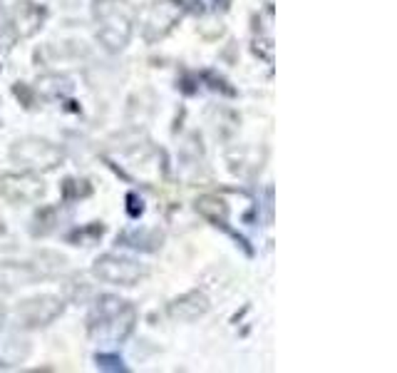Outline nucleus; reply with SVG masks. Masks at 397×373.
<instances>
[{"mask_svg": "<svg viewBox=\"0 0 397 373\" xmlns=\"http://www.w3.org/2000/svg\"><path fill=\"white\" fill-rule=\"evenodd\" d=\"M137 326V309L127 299L115 294L97 296L87 313V334L92 341L104 346L124 343L134 334Z\"/></svg>", "mask_w": 397, "mask_h": 373, "instance_id": "f257e3e1", "label": "nucleus"}, {"mask_svg": "<svg viewBox=\"0 0 397 373\" xmlns=\"http://www.w3.org/2000/svg\"><path fill=\"white\" fill-rule=\"evenodd\" d=\"M95 23L97 40L109 53H120L132 40L134 20L124 0H95Z\"/></svg>", "mask_w": 397, "mask_h": 373, "instance_id": "f03ea898", "label": "nucleus"}, {"mask_svg": "<svg viewBox=\"0 0 397 373\" xmlns=\"http://www.w3.org/2000/svg\"><path fill=\"white\" fill-rule=\"evenodd\" d=\"M10 159L20 170L42 174V172L57 170V167L65 162V152H62V147H57L55 142L45 140V137L28 135V137H20L18 142H12Z\"/></svg>", "mask_w": 397, "mask_h": 373, "instance_id": "7ed1b4c3", "label": "nucleus"}, {"mask_svg": "<svg viewBox=\"0 0 397 373\" xmlns=\"http://www.w3.org/2000/svg\"><path fill=\"white\" fill-rule=\"evenodd\" d=\"M181 3L176 6L174 0H157V3H147L142 10L137 12L139 33L145 37V43H159L169 33L174 30V25L181 20Z\"/></svg>", "mask_w": 397, "mask_h": 373, "instance_id": "20e7f679", "label": "nucleus"}, {"mask_svg": "<svg viewBox=\"0 0 397 373\" xmlns=\"http://www.w3.org/2000/svg\"><path fill=\"white\" fill-rule=\"evenodd\" d=\"M92 274L104 284L112 286H137L142 279H147L149 269L145 264H139L132 257H122V254H102L92 264Z\"/></svg>", "mask_w": 397, "mask_h": 373, "instance_id": "39448f33", "label": "nucleus"}, {"mask_svg": "<svg viewBox=\"0 0 397 373\" xmlns=\"http://www.w3.org/2000/svg\"><path fill=\"white\" fill-rule=\"evenodd\" d=\"M65 311V299L55 294H35L23 299L15 306V321H18L20 329L25 331H35V329H45L53 321L62 316Z\"/></svg>", "mask_w": 397, "mask_h": 373, "instance_id": "423d86ee", "label": "nucleus"}, {"mask_svg": "<svg viewBox=\"0 0 397 373\" xmlns=\"http://www.w3.org/2000/svg\"><path fill=\"white\" fill-rule=\"evenodd\" d=\"M0 197L12 207L35 204L45 197V182L37 172H6L0 174Z\"/></svg>", "mask_w": 397, "mask_h": 373, "instance_id": "0eeeda50", "label": "nucleus"}, {"mask_svg": "<svg viewBox=\"0 0 397 373\" xmlns=\"http://www.w3.org/2000/svg\"><path fill=\"white\" fill-rule=\"evenodd\" d=\"M45 18H48V12H45L42 6H37L33 0H20V3H15V8L8 12L6 28L12 33V37L25 40V37H33L40 30Z\"/></svg>", "mask_w": 397, "mask_h": 373, "instance_id": "6e6552de", "label": "nucleus"}, {"mask_svg": "<svg viewBox=\"0 0 397 373\" xmlns=\"http://www.w3.org/2000/svg\"><path fill=\"white\" fill-rule=\"evenodd\" d=\"M30 356V341L15 329L0 324V368H15Z\"/></svg>", "mask_w": 397, "mask_h": 373, "instance_id": "1a4fd4ad", "label": "nucleus"}, {"mask_svg": "<svg viewBox=\"0 0 397 373\" xmlns=\"http://www.w3.org/2000/svg\"><path fill=\"white\" fill-rule=\"evenodd\" d=\"M209 299H206L204 291H187V294L176 296L174 301H169L167 313L172 321H184V324H192L198 321L201 316H206L209 311Z\"/></svg>", "mask_w": 397, "mask_h": 373, "instance_id": "9d476101", "label": "nucleus"}, {"mask_svg": "<svg viewBox=\"0 0 397 373\" xmlns=\"http://www.w3.org/2000/svg\"><path fill=\"white\" fill-rule=\"evenodd\" d=\"M35 282L40 276L30 262H0V294H12Z\"/></svg>", "mask_w": 397, "mask_h": 373, "instance_id": "9b49d317", "label": "nucleus"}, {"mask_svg": "<svg viewBox=\"0 0 397 373\" xmlns=\"http://www.w3.org/2000/svg\"><path fill=\"white\" fill-rule=\"evenodd\" d=\"M117 244L127 246V249L134 251H159L164 244V232L157 226H132V229H124V232L117 237Z\"/></svg>", "mask_w": 397, "mask_h": 373, "instance_id": "f8f14e48", "label": "nucleus"}, {"mask_svg": "<svg viewBox=\"0 0 397 373\" xmlns=\"http://www.w3.org/2000/svg\"><path fill=\"white\" fill-rule=\"evenodd\" d=\"M30 264L35 266L40 282L42 279H55V276H60L62 271L67 269V259L62 257V254H57V251H50V249L37 251Z\"/></svg>", "mask_w": 397, "mask_h": 373, "instance_id": "ddd939ff", "label": "nucleus"}, {"mask_svg": "<svg viewBox=\"0 0 397 373\" xmlns=\"http://www.w3.org/2000/svg\"><path fill=\"white\" fill-rule=\"evenodd\" d=\"M196 212L204 219H209L214 226H223L226 229V221H229V204L219 199L214 194H206V197H198L196 199Z\"/></svg>", "mask_w": 397, "mask_h": 373, "instance_id": "4468645a", "label": "nucleus"}, {"mask_svg": "<svg viewBox=\"0 0 397 373\" xmlns=\"http://www.w3.org/2000/svg\"><path fill=\"white\" fill-rule=\"evenodd\" d=\"M57 226H60V207H42L33 215L30 234L35 239L50 237V234L57 232Z\"/></svg>", "mask_w": 397, "mask_h": 373, "instance_id": "2eb2a0df", "label": "nucleus"}, {"mask_svg": "<svg viewBox=\"0 0 397 373\" xmlns=\"http://www.w3.org/2000/svg\"><path fill=\"white\" fill-rule=\"evenodd\" d=\"M62 291H65V299L73 301V304H84V301L92 296V286L84 282V276L80 274H73L70 279H65Z\"/></svg>", "mask_w": 397, "mask_h": 373, "instance_id": "dca6fc26", "label": "nucleus"}, {"mask_svg": "<svg viewBox=\"0 0 397 373\" xmlns=\"http://www.w3.org/2000/svg\"><path fill=\"white\" fill-rule=\"evenodd\" d=\"M37 92H42L45 98H65L67 92H73V82L60 75H48L37 80Z\"/></svg>", "mask_w": 397, "mask_h": 373, "instance_id": "f3484780", "label": "nucleus"}, {"mask_svg": "<svg viewBox=\"0 0 397 373\" xmlns=\"http://www.w3.org/2000/svg\"><path fill=\"white\" fill-rule=\"evenodd\" d=\"M90 184L84 182V179H65V184H62V199L65 202H75V199H80V197H87L90 194Z\"/></svg>", "mask_w": 397, "mask_h": 373, "instance_id": "a211bd4d", "label": "nucleus"}, {"mask_svg": "<svg viewBox=\"0 0 397 373\" xmlns=\"http://www.w3.org/2000/svg\"><path fill=\"white\" fill-rule=\"evenodd\" d=\"M95 361H97V368H100V371H127L122 356H117V354L100 351V354L95 356Z\"/></svg>", "mask_w": 397, "mask_h": 373, "instance_id": "6ab92c4d", "label": "nucleus"}, {"mask_svg": "<svg viewBox=\"0 0 397 373\" xmlns=\"http://www.w3.org/2000/svg\"><path fill=\"white\" fill-rule=\"evenodd\" d=\"M10 249H15V239H12L6 221L0 219V251H10Z\"/></svg>", "mask_w": 397, "mask_h": 373, "instance_id": "aec40b11", "label": "nucleus"}, {"mask_svg": "<svg viewBox=\"0 0 397 373\" xmlns=\"http://www.w3.org/2000/svg\"><path fill=\"white\" fill-rule=\"evenodd\" d=\"M127 202H129V207H127V212H129V217H139L142 212H145V204H142V199H139L137 194H127Z\"/></svg>", "mask_w": 397, "mask_h": 373, "instance_id": "412c9836", "label": "nucleus"}, {"mask_svg": "<svg viewBox=\"0 0 397 373\" xmlns=\"http://www.w3.org/2000/svg\"><path fill=\"white\" fill-rule=\"evenodd\" d=\"M6 18H8V12L3 10V6H0V28H3V25H6Z\"/></svg>", "mask_w": 397, "mask_h": 373, "instance_id": "4be33fe9", "label": "nucleus"}, {"mask_svg": "<svg viewBox=\"0 0 397 373\" xmlns=\"http://www.w3.org/2000/svg\"><path fill=\"white\" fill-rule=\"evenodd\" d=\"M0 324H6V306L0 304Z\"/></svg>", "mask_w": 397, "mask_h": 373, "instance_id": "5701e85b", "label": "nucleus"}]
</instances>
